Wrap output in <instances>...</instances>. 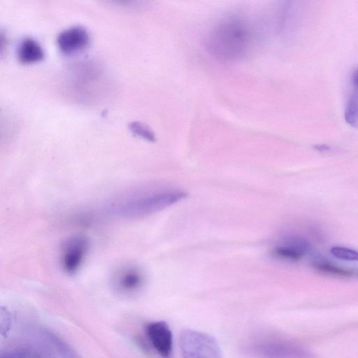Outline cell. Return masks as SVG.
Segmentation results:
<instances>
[{
  "instance_id": "obj_14",
  "label": "cell",
  "mask_w": 358,
  "mask_h": 358,
  "mask_svg": "<svg viewBox=\"0 0 358 358\" xmlns=\"http://www.w3.org/2000/svg\"><path fill=\"white\" fill-rule=\"evenodd\" d=\"M0 358H43L37 352L27 349H14L1 354Z\"/></svg>"
},
{
  "instance_id": "obj_3",
  "label": "cell",
  "mask_w": 358,
  "mask_h": 358,
  "mask_svg": "<svg viewBox=\"0 0 358 358\" xmlns=\"http://www.w3.org/2000/svg\"><path fill=\"white\" fill-rule=\"evenodd\" d=\"M179 346L183 358H223L217 340L202 331L182 330L179 336Z\"/></svg>"
},
{
  "instance_id": "obj_9",
  "label": "cell",
  "mask_w": 358,
  "mask_h": 358,
  "mask_svg": "<svg viewBox=\"0 0 358 358\" xmlns=\"http://www.w3.org/2000/svg\"><path fill=\"white\" fill-rule=\"evenodd\" d=\"M19 60L22 63H32L43 58V50L40 44L33 38H24L17 48Z\"/></svg>"
},
{
  "instance_id": "obj_4",
  "label": "cell",
  "mask_w": 358,
  "mask_h": 358,
  "mask_svg": "<svg viewBox=\"0 0 358 358\" xmlns=\"http://www.w3.org/2000/svg\"><path fill=\"white\" fill-rule=\"evenodd\" d=\"M145 282L142 270L131 263L118 266L112 275V287L120 295L131 296L138 293Z\"/></svg>"
},
{
  "instance_id": "obj_7",
  "label": "cell",
  "mask_w": 358,
  "mask_h": 358,
  "mask_svg": "<svg viewBox=\"0 0 358 358\" xmlns=\"http://www.w3.org/2000/svg\"><path fill=\"white\" fill-rule=\"evenodd\" d=\"M309 249V243L306 239L293 236L287 237L282 243L275 246L273 254L278 259L296 262L301 259Z\"/></svg>"
},
{
  "instance_id": "obj_11",
  "label": "cell",
  "mask_w": 358,
  "mask_h": 358,
  "mask_svg": "<svg viewBox=\"0 0 358 358\" xmlns=\"http://www.w3.org/2000/svg\"><path fill=\"white\" fill-rule=\"evenodd\" d=\"M46 336L61 358H81L71 345L55 334L47 332Z\"/></svg>"
},
{
  "instance_id": "obj_1",
  "label": "cell",
  "mask_w": 358,
  "mask_h": 358,
  "mask_svg": "<svg viewBox=\"0 0 358 358\" xmlns=\"http://www.w3.org/2000/svg\"><path fill=\"white\" fill-rule=\"evenodd\" d=\"M250 32L239 20H229L217 25L207 38L208 50L223 60H234L246 52L250 44Z\"/></svg>"
},
{
  "instance_id": "obj_13",
  "label": "cell",
  "mask_w": 358,
  "mask_h": 358,
  "mask_svg": "<svg viewBox=\"0 0 358 358\" xmlns=\"http://www.w3.org/2000/svg\"><path fill=\"white\" fill-rule=\"evenodd\" d=\"M331 255L337 259L346 261H358V252L345 247L334 246L330 250Z\"/></svg>"
},
{
  "instance_id": "obj_12",
  "label": "cell",
  "mask_w": 358,
  "mask_h": 358,
  "mask_svg": "<svg viewBox=\"0 0 358 358\" xmlns=\"http://www.w3.org/2000/svg\"><path fill=\"white\" fill-rule=\"evenodd\" d=\"M313 266L317 271L329 275L345 277L352 275L351 271L327 262L316 261L313 263Z\"/></svg>"
},
{
  "instance_id": "obj_5",
  "label": "cell",
  "mask_w": 358,
  "mask_h": 358,
  "mask_svg": "<svg viewBox=\"0 0 358 358\" xmlns=\"http://www.w3.org/2000/svg\"><path fill=\"white\" fill-rule=\"evenodd\" d=\"M89 242L83 235H73L62 245L60 264L64 272L69 275L76 273L88 252Z\"/></svg>"
},
{
  "instance_id": "obj_15",
  "label": "cell",
  "mask_w": 358,
  "mask_h": 358,
  "mask_svg": "<svg viewBox=\"0 0 358 358\" xmlns=\"http://www.w3.org/2000/svg\"><path fill=\"white\" fill-rule=\"evenodd\" d=\"M1 334L2 336L7 335L12 325V315L6 309L1 308Z\"/></svg>"
},
{
  "instance_id": "obj_10",
  "label": "cell",
  "mask_w": 358,
  "mask_h": 358,
  "mask_svg": "<svg viewBox=\"0 0 358 358\" xmlns=\"http://www.w3.org/2000/svg\"><path fill=\"white\" fill-rule=\"evenodd\" d=\"M346 122L358 128V89H355L350 96L344 112Z\"/></svg>"
},
{
  "instance_id": "obj_17",
  "label": "cell",
  "mask_w": 358,
  "mask_h": 358,
  "mask_svg": "<svg viewBox=\"0 0 358 358\" xmlns=\"http://www.w3.org/2000/svg\"><path fill=\"white\" fill-rule=\"evenodd\" d=\"M352 80L356 89H358V69H357L352 76Z\"/></svg>"
},
{
  "instance_id": "obj_6",
  "label": "cell",
  "mask_w": 358,
  "mask_h": 358,
  "mask_svg": "<svg viewBox=\"0 0 358 358\" xmlns=\"http://www.w3.org/2000/svg\"><path fill=\"white\" fill-rule=\"evenodd\" d=\"M148 338L157 353L169 358L173 351V338L169 325L165 321H155L146 325Z\"/></svg>"
},
{
  "instance_id": "obj_16",
  "label": "cell",
  "mask_w": 358,
  "mask_h": 358,
  "mask_svg": "<svg viewBox=\"0 0 358 358\" xmlns=\"http://www.w3.org/2000/svg\"><path fill=\"white\" fill-rule=\"evenodd\" d=\"M132 129L135 131L136 134L141 135V136L147 138L148 140H153L154 136L153 134L147 129L143 125L140 124H133Z\"/></svg>"
},
{
  "instance_id": "obj_8",
  "label": "cell",
  "mask_w": 358,
  "mask_h": 358,
  "mask_svg": "<svg viewBox=\"0 0 358 358\" xmlns=\"http://www.w3.org/2000/svg\"><path fill=\"white\" fill-rule=\"evenodd\" d=\"M89 40L87 30L82 27L76 26L62 31L57 37V44L63 52L70 54L85 48Z\"/></svg>"
},
{
  "instance_id": "obj_2",
  "label": "cell",
  "mask_w": 358,
  "mask_h": 358,
  "mask_svg": "<svg viewBox=\"0 0 358 358\" xmlns=\"http://www.w3.org/2000/svg\"><path fill=\"white\" fill-rule=\"evenodd\" d=\"M186 196L185 192L176 188L155 190L129 199L115 210L122 216H145L177 203Z\"/></svg>"
}]
</instances>
